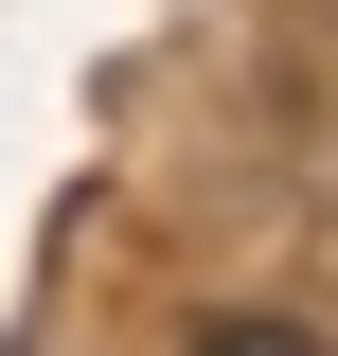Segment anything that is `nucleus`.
Segmentation results:
<instances>
[{
    "instance_id": "f257e3e1",
    "label": "nucleus",
    "mask_w": 338,
    "mask_h": 356,
    "mask_svg": "<svg viewBox=\"0 0 338 356\" xmlns=\"http://www.w3.org/2000/svg\"><path fill=\"white\" fill-rule=\"evenodd\" d=\"M196 356H338V339H303V321H196Z\"/></svg>"
}]
</instances>
